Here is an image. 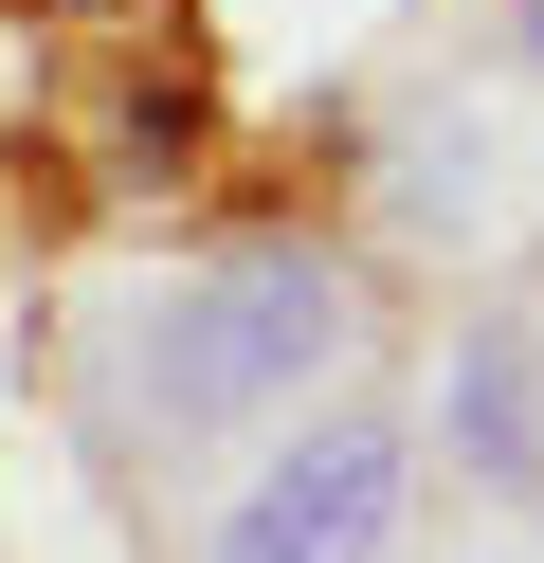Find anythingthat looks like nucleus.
I'll return each mask as SVG.
<instances>
[{
	"instance_id": "f257e3e1",
	"label": "nucleus",
	"mask_w": 544,
	"mask_h": 563,
	"mask_svg": "<svg viewBox=\"0 0 544 563\" xmlns=\"http://www.w3.org/2000/svg\"><path fill=\"white\" fill-rule=\"evenodd\" d=\"M345 345H363L345 255L236 236L218 273H181V291L127 328V437L145 454H200V437H254V418H309V382L345 364Z\"/></svg>"
},
{
	"instance_id": "f03ea898",
	"label": "nucleus",
	"mask_w": 544,
	"mask_h": 563,
	"mask_svg": "<svg viewBox=\"0 0 544 563\" xmlns=\"http://www.w3.org/2000/svg\"><path fill=\"white\" fill-rule=\"evenodd\" d=\"M399 509H418V437L326 400L309 437L254 454V490L200 527V563H399Z\"/></svg>"
},
{
	"instance_id": "7ed1b4c3",
	"label": "nucleus",
	"mask_w": 544,
	"mask_h": 563,
	"mask_svg": "<svg viewBox=\"0 0 544 563\" xmlns=\"http://www.w3.org/2000/svg\"><path fill=\"white\" fill-rule=\"evenodd\" d=\"M435 437H454L490 490H544V364H526V328H508V309L454 345V400H435Z\"/></svg>"
}]
</instances>
